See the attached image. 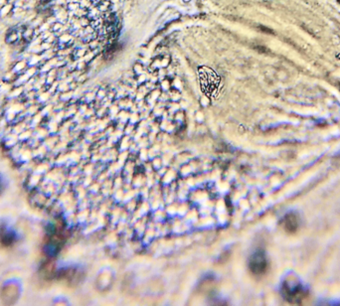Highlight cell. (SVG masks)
<instances>
[{"mask_svg":"<svg viewBox=\"0 0 340 306\" xmlns=\"http://www.w3.org/2000/svg\"><path fill=\"white\" fill-rule=\"evenodd\" d=\"M284 295L291 302H298L303 300L305 292L301 285H295L293 283L290 285H285Z\"/></svg>","mask_w":340,"mask_h":306,"instance_id":"obj_3","label":"cell"},{"mask_svg":"<svg viewBox=\"0 0 340 306\" xmlns=\"http://www.w3.org/2000/svg\"><path fill=\"white\" fill-rule=\"evenodd\" d=\"M285 228L288 230V231H295L296 228H297V221L295 219L294 216H288L286 218V222H285Z\"/></svg>","mask_w":340,"mask_h":306,"instance_id":"obj_4","label":"cell"},{"mask_svg":"<svg viewBox=\"0 0 340 306\" xmlns=\"http://www.w3.org/2000/svg\"><path fill=\"white\" fill-rule=\"evenodd\" d=\"M0 189H1V184H0Z\"/></svg>","mask_w":340,"mask_h":306,"instance_id":"obj_6","label":"cell"},{"mask_svg":"<svg viewBox=\"0 0 340 306\" xmlns=\"http://www.w3.org/2000/svg\"><path fill=\"white\" fill-rule=\"evenodd\" d=\"M0 242L5 246H9L14 242V237L10 233H7L6 231L4 232L0 231Z\"/></svg>","mask_w":340,"mask_h":306,"instance_id":"obj_5","label":"cell"},{"mask_svg":"<svg viewBox=\"0 0 340 306\" xmlns=\"http://www.w3.org/2000/svg\"><path fill=\"white\" fill-rule=\"evenodd\" d=\"M268 268V261L266 256L263 252H257L255 253L250 259V270L253 274H263Z\"/></svg>","mask_w":340,"mask_h":306,"instance_id":"obj_2","label":"cell"},{"mask_svg":"<svg viewBox=\"0 0 340 306\" xmlns=\"http://www.w3.org/2000/svg\"><path fill=\"white\" fill-rule=\"evenodd\" d=\"M199 78L201 90L207 97H216L219 95L221 89V79L214 71L205 67L200 68Z\"/></svg>","mask_w":340,"mask_h":306,"instance_id":"obj_1","label":"cell"}]
</instances>
